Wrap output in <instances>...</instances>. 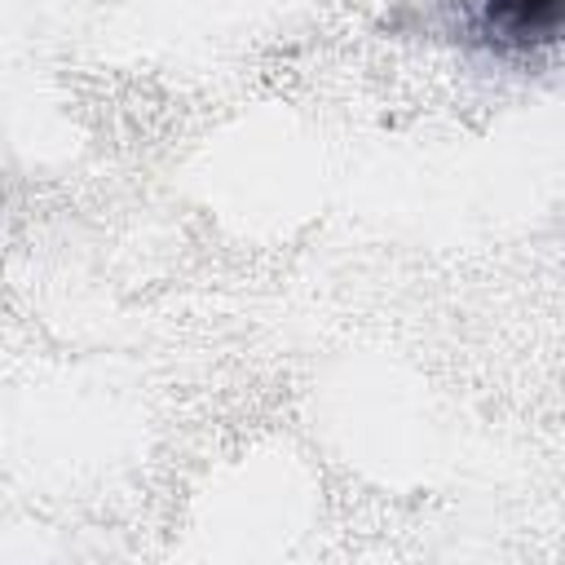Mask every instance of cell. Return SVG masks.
<instances>
[{
	"label": "cell",
	"mask_w": 565,
	"mask_h": 565,
	"mask_svg": "<svg viewBox=\"0 0 565 565\" xmlns=\"http://www.w3.org/2000/svg\"><path fill=\"white\" fill-rule=\"evenodd\" d=\"M481 35L499 49H534L561 35V0H481Z\"/></svg>",
	"instance_id": "cell-1"
}]
</instances>
